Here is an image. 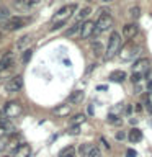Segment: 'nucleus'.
<instances>
[{
  "label": "nucleus",
  "instance_id": "obj_23",
  "mask_svg": "<svg viewBox=\"0 0 152 157\" xmlns=\"http://www.w3.org/2000/svg\"><path fill=\"white\" fill-rule=\"evenodd\" d=\"M83 121H85V115H80V113H78V115H75V116L72 118V124H74V126L82 124Z\"/></svg>",
  "mask_w": 152,
  "mask_h": 157
},
{
  "label": "nucleus",
  "instance_id": "obj_26",
  "mask_svg": "<svg viewBox=\"0 0 152 157\" xmlns=\"http://www.w3.org/2000/svg\"><path fill=\"white\" fill-rule=\"evenodd\" d=\"M36 3H39V0H18V5H23V7H33Z\"/></svg>",
  "mask_w": 152,
  "mask_h": 157
},
{
  "label": "nucleus",
  "instance_id": "obj_8",
  "mask_svg": "<svg viewBox=\"0 0 152 157\" xmlns=\"http://www.w3.org/2000/svg\"><path fill=\"white\" fill-rule=\"evenodd\" d=\"M137 51H139V48H137L136 44H132V43L129 41L124 48H123V54H121V57L124 59V61H126V59H131L132 56H134V54H137Z\"/></svg>",
  "mask_w": 152,
  "mask_h": 157
},
{
  "label": "nucleus",
  "instance_id": "obj_24",
  "mask_svg": "<svg viewBox=\"0 0 152 157\" xmlns=\"http://www.w3.org/2000/svg\"><path fill=\"white\" fill-rule=\"evenodd\" d=\"M31 56H33V49H25V51H23V56H21V61L26 64V62H29Z\"/></svg>",
  "mask_w": 152,
  "mask_h": 157
},
{
  "label": "nucleus",
  "instance_id": "obj_16",
  "mask_svg": "<svg viewBox=\"0 0 152 157\" xmlns=\"http://www.w3.org/2000/svg\"><path fill=\"white\" fill-rule=\"evenodd\" d=\"M92 51H93V54H95V56H103V52H106V51H105V48H103V44H101L100 41L93 43Z\"/></svg>",
  "mask_w": 152,
  "mask_h": 157
},
{
  "label": "nucleus",
  "instance_id": "obj_15",
  "mask_svg": "<svg viewBox=\"0 0 152 157\" xmlns=\"http://www.w3.org/2000/svg\"><path fill=\"white\" fill-rule=\"evenodd\" d=\"M69 113H70V106L69 105H61V106L54 108V115H57V116H66Z\"/></svg>",
  "mask_w": 152,
  "mask_h": 157
},
{
  "label": "nucleus",
  "instance_id": "obj_28",
  "mask_svg": "<svg viewBox=\"0 0 152 157\" xmlns=\"http://www.w3.org/2000/svg\"><path fill=\"white\" fill-rule=\"evenodd\" d=\"M80 28H82V25H80V23H75V25H74V26H72L70 29H69V31H67L66 34H67V36H72V34H74V33H77Z\"/></svg>",
  "mask_w": 152,
  "mask_h": 157
},
{
  "label": "nucleus",
  "instance_id": "obj_25",
  "mask_svg": "<svg viewBox=\"0 0 152 157\" xmlns=\"http://www.w3.org/2000/svg\"><path fill=\"white\" fill-rule=\"evenodd\" d=\"M139 15H141V8L139 7H131L129 8V17L131 18H139Z\"/></svg>",
  "mask_w": 152,
  "mask_h": 157
},
{
  "label": "nucleus",
  "instance_id": "obj_13",
  "mask_svg": "<svg viewBox=\"0 0 152 157\" xmlns=\"http://www.w3.org/2000/svg\"><path fill=\"white\" fill-rule=\"evenodd\" d=\"M110 78L113 82H123L126 78V72L124 71H115L110 74Z\"/></svg>",
  "mask_w": 152,
  "mask_h": 157
},
{
  "label": "nucleus",
  "instance_id": "obj_42",
  "mask_svg": "<svg viewBox=\"0 0 152 157\" xmlns=\"http://www.w3.org/2000/svg\"><path fill=\"white\" fill-rule=\"evenodd\" d=\"M0 39H2V33H0Z\"/></svg>",
  "mask_w": 152,
  "mask_h": 157
},
{
  "label": "nucleus",
  "instance_id": "obj_41",
  "mask_svg": "<svg viewBox=\"0 0 152 157\" xmlns=\"http://www.w3.org/2000/svg\"><path fill=\"white\" fill-rule=\"evenodd\" d=\"M101 2H105V3H106V2H111V0H101Z\"/></svg>",
  "mask_w": 152,
  "mask_h": 157
},
{
  "label": "nucleus",
  "instance_id": "obj_18",
  "mask_svg": "<svg viewBox=\"0 0 152 157\" xmlns=\"http://www.w3.org/2000/svg\"><path fill=\"white\" fill-rule=\"evenodd\" d=\"M29 41H31V34H25V36L20 38V41L17 43V49H23L26 44H29Z\"/></svg>",
  "mask_w": 152,
  "mask_h": 157
},
{
  "label": "nucleus",
  "instance_id": "obj_12",
  "mask_svg": "<svg viewBox=\"0 0 152 157\" xmlns=\"http://www.w3.org/2000/svg\"><path fill=\"white\" fill-rule=\"evenodd\" d=\"M129 141L131 142H139L142 139V131L141 129H137V128H132V129L129 131Z\"/></svg>",
  "mask_w": 152,
  "mask_h": 157
},
{
  "label": "nucleus",
  "instance_id": "obj_6",
  "mask_svg": "<svg viewBox=\"0 0 152 157\" xmlns=\"http://www.w3.org/2000/svg\"><path fill=\"white\" fill-rule=\"evenodd\" d=\"M23 87V77L21 75H15L5 83V90L7 92H18Z\"/></svg>",
  "mask_w": 152,
  "mask_h": 157
},
{
  "label": "nucleus",
  "instance_id": "obj_10",
  "mask_svg": "<svg viewBox=\"0 0 152 157\" xmlns=\"http://www.w3.org/2000/svg\"><path fill=\"white\" fill-rule=\"evenodd\" d=\"M13 54L12 52H7L5 56L0 59V71H5V69H10L13 66Z\"/></svg>",
  "mask_w": 152,
  "mask_h": 157
},
{
  "label": "nucleus",
  "instance_id": "obj_40",
  "mask_svg": "<svg viewBox=\"0 0 152 157\" xmlns=\"http://www.w3.org/2000/svg\"><path fill=\"white\" fill-rule=\"evenodd\" d=\"M147 88H149V90H152V82H149V85H147Z\"/></svg>",
  "mask_w": 152,
  "mask_h": 157
},
{
  "label": "nucleus",
  "instance_id": "obj_7",
  "mask_svg": "<svg viewBox=\"0 0 152 157\" xmlns=\"http://www.w3.org/2000/svg\"><path fill=\"white\" fill-rule=\"evenodd\" d=\"M95 26H97V25L93 23V21H85V23H82L80 38H82V39H87V38H90L92 34H95Z\"/></svg>",
  "mask_w": 152,
  "mask_h": 157
},
{
  "label": "nucleus",
  "instance_id": "obj_9",
  "mask_svg": "<svg viewBox=\"0 0 152 157\" xmlns=\"http://www.w3.org/2000/svg\"><path fill=\"white\" fill-rule=\"evenodd\" d=\"M137 25L136 23H127V25H124V28H123V36L124 38H134L136 34H137Z\"/></svg>",
  "mask_w": 152,
  "mask_h": 157
},
{
  "label": "nucleus",
  "instance_id": "obj_38",
  "mask_svg": "<svg viewBox=\"0 0 152 157\" xmlns=\"http://www.w3.org/2000/svg\"><path fill=\"white\" fill-rule=\"evenodd\" d=\"M147 108H149V111L152 113V103H149V101H147Z\"/></svg>",
  "mask_w": 152,
  "mask_h": 157
},
{
  "label": "nucleus",
  "instance_id": "obj_32",
  "mask_svg": "<svg viewBox=\"0 0 152 157\" xmlns=\"http://www.w3.org/2000/svg\"><path fill=\"white\" fill-rule=\"evenodd\" d=\"M80 132V128L78 126H72L70 129H69V134H78Z\"/></svg>",
  "mask_w": 152,
  "mask_h": 157
},
{
  "label": "nucleus",
  "instance_id": "obj_30",
  "mask_svg": "<svg viewBox=\"0 0 152 157\" xmlns=\"http://www.w3.org/2000/svg\"><path fill=\"white\" fill-rule=\"evenodd\" d=\"M108 121H110V123H113V124H120V120H118V118L115 116V115H108Z\"/></svg>",
  "mask_w": 152,
  "mask_h": 157
},
{
  "label": "nucleus",
  "instance_id": "obj_19",
  "mask_svg": "<svg viewBox=\"0 0 152 157\" xmlns=\"http://www.w3.org/2000/svg\"><path fill=\"white\" fill-rule=\"evenodd\" d=\"M141 69H149V61L147 59H139L136 64H134V71H141Z\"/></svg>",
  "mask_w": 152,
  "mask_h": 157
},
{
  "label": "nucleus",
  "instance_id": "obj_1",
  "mask_svg": "<svg viewBox=\"0 0 152 157\" xmlns=\"http://www.w3.org/2000/svg\"><path fill=\"white\" fill-rule=\"evenodd\" d=\"M121 48V34L113 31L110 39H108V48H106V52H105V59H113L116 56V52L120 51Z\"/></svg>",
  "mask_w": 152,
  "mask_h": 157
},
{
  "label": "nucleus",
  "instance_id": "obj_5",
  "mask_svg": "<svg viewBox=\"0 0 152 157\" xmlns=\"http://www.w3.org/2000/svg\"><path fill=\"white\" fill-rule=\"evenodd\" d=\"M75 8H77V5L75 3H70V5H66V7H62L59 12L54 15V23L56 21H67V18L70 17V15L75 12Z\"/></svg>",
  "mask_w": 152,
  "mask_h": 157
},
{
  "label": "nucleus",
  "instance_id": "obj_29",
  "mask_svg": "<svg viewBox=\"0 0 152 157\" xmlns=\"http://www.w3.org/2000/svg\"><path fill=\"white\" fill-rule=\"evenodd\" d=\"M139 80H141V74H139V72H134V74L131 75V82H132V83H139Z\"/></svg>",
  "mask_w": 152,
  "mask_h": 157
},
{
  "label": "nucleus",
  "instance_id": "obj_39",
  "mask_svg": "<svg viewBox=\"0 0 152 157\" xmlns=\"http://www.w3.org/2000/svg\"><path fill=\"white\" fill-rule=\"evenodd\" d=\"M5 149V144H3V142H0V152H2Z\"/></svg>",
  "mask_w": 152,
  "mask_h": 157
},
{
  "label": "nucleus",
  "instance_id": "obj_35",
  "mask_svg": "<svg viewBox=\"0 0 152 157\" xmlns=\"http://www.w3.org/2000/svg\"><path fill=\"white\" fill-rule=\"evenodd\" d=\"M106 88H108L106 85H98V87H97V90H106Z\"/></svg>",
  "mask_w": 152,
  "mask_h": 157
},
{
  "label": "nucleus",
  "instance_id": "obj_14",
  "mask_svg": "<svg viewBox=\"0 0 152 157\" xmlns=\"http://www.w3.org/2000/svg\"><path fill=\"white\" fill-rule=\"evenodd\" d=\"M59 157H75V147L74 146H67L59 152Z\"/></svg>",
  "mask_w": 152,
  "mask_h": 157
},
{
  "label": "nucleus",
  "instance_id": "obj_2",
  "mask_svg": "<svg viewBox=\"0 0 152 157\" xmlns=\"http://www.w3.org/2000/svg\"><path fill=\"white\" fill-rule=\"evenodd\" d=\"M95 25H97V26H95V31H97V33L106 31V29L113 25V18H111L110 12H101V15L98 17V20H97Z\"/></svg>",
  "mask_w": 152,
  "mask_h": 157
},
{
  "label": "nucleus",
  "instance_id": "obj_34",
  "mask_svg": "<svg viewBox=\"0 0 152 157\" xmlns=\"http://www.w3.org/2000/svg\"><path fill=\"white\" fill-rule=\"evenodd\" d=\"M124 137H126V134H124L123 131H118V132H116V139H118V141H123Z\"/></svg>",
  "mask_w": 152,
  "mask_h": 157
},
{
  "label": "nucleus",
  "instance_id": "obj_31",
  "mask_svg": "<svg viewBox=\"0 0 152 157\" xmlns=\"http://www.w3.org/2000/svg\"><path fill=\"white\" fill-rule=\"evenodd\" d=\"M0 126H7V128H8L7 116H5V115H2V113H0Z\"/></svg>",
  "mask_w": 152,
  "mask_h": 157
},
{
  "label": "nucleus",
  "instance_id": "obj_17",
  "mask_svg": "<svg viewBox=\"0 0 152 157\" xmlns=\"http://www.w3.org/2000/svg\"><path fill=\"white\" fill-rule=\"evenodd\" d=\"M82 98H83V92L75 90L70 97H69V103H78V101H82Z\"/></svg>",
  "mask_w": 152,
  "mask_h": 157
},
{
  "label": "nucleus",
  "instance_id": "obj_21",
  "mask_svg": "<svg viewBox=\"0 0 152 157\" xmlns=\"http://www.w3.org/2000/svg\"><path fill=\"white\" fill-rule=\"evenodd\" d=\"M87 157H101V151L97 146H90V151H88Z\"/></svg>",
  "mask_w": 152,
  "mask_h": 157
},
{
  "label": "nucleus",
  "instance_id": "obj_27",
  "mask_svg": "<svg viewBox=\"0 0 152 157\" xmlns=\"http://www.w3.org/2000/svg\"><path fill=\"white\" fill-rule=\"evenodd\" d=\"M88 151H90V144H82L80 147H78L80 155H88Z\"/></svg>",
  "mask_w": 152,
  "mask_h": 157
},
{
  "label": "nucleus",
  "instance_id": "obj_33",
  "mask_svg": "<svg viewBox=\"0 0 152 157\" xmlns=\"http://www.w3.org/2000/svg\"><path fill=\"white\" fill-rule=\"evenodd\" d=\"M137 154H136V151L134 149H127L126 151V157H136Z\"/></svg>",
  "mask_w": 152,
  "mask_h": 157
},
{
  "label": "nucleus",
  "instance_id": "obj_22",
  "mask_svg": "<svg viewBox=\"0 0 152 157\" xmlns=\"http://www.w3.org/2000/svg\"><path fill=\"white\" fill-rule=\"evenodd\" d=\"M12 17H10V10L7 8V7H0V20H10Z\"/></svg>",
  "mask_w": 152,
  "mask_h": 157
},
{
  "label": "nucleus",
  "instance_id": "obj_11",
  "mask_svg": "<svg viewBox=\"0 0 152 157\" xmlns=\"http://www.w3.org/2000/svg\"><path fill=\"white\" fill-rule=\"evenodd\" d=\"M29 154H31V147L28 144H21L15 149V157H29Z\"/></svg>",
  "mask_w": 152,
  "mask_h": 157
},
{
  "label": "nucleus",
  "instance_id": "obj_3",
  "mask_svg": "<svg viewBox=\"0 0 152 157\" xmlns=\"http://www.w3.org/2000/svg\"><path fill=\"white\" fill-rule=\"evenodd\" d=\"M23 113V106L18 101H7L3 108V115L7 118H17Z\"/></svg>",
  "mask_w": 152,
  "mask_h": 157
},
{
  "label": "nucleus",
  "instance_id": "obj_20",
  "mask_svg": "<svg viewBox=\"0 0 152 157\" xmlns=\"http://www.w3.org/2000/svg\"><path fill=\"white\" fill-rule=\"evenodd\" d=\"M90 12H92V8H90V7H85V8H82V10H80V13L77 15V23L80 21V20L87 18L88 15H90Z\"/></svg>",
  "mask_w": 152,
  "mask_h": 157
},
{
  "label": "nucleus",
  "instance_id": "obj_4",
  "mask_svg": "<svg viewBox=\"0 0 152 157\" xmlns=\"http://www.w3.org/2000/svg\"><path fill=\"white\" fill-rule=\"evenodd\" d=\"M29 21L28 18H23V17H12L10 20L3 23V28L7 29V31H15V29H20L21 26H25Z\"/></svg>",
  "mask_w": 152,
  "mask_h": 157
},
{
  "label": "nucleus",
  "instance_id": "obj_37",
  "mask_svg": "<svg viewBox=\"0 0 152 157\" xmlns=\"http://www.w3.org/2000/svg\"><path fill=\"white\" fill-rule=\"evenodd\" d=\"M101 142H103V144H105V147H106V149H110V144H108V142H106L105 139H103V137H101Z\"/></svg>",
  "mask_w": 152,
  "mask_h": 157
},
{
  "label": "nucleus",
  "instance_id": "obj_36",
  "mask_svg": "<svg viewBox=\"0 0 152 157\" xmlns=\"http://www.w3.org/2000/svg\"><path fill=\"white\" fill-rule=\"evenodd\" d=\"M131 111H132V106H131V105H127V106H126V113H127V115H129Z\"/></svg>",
  "mask_w": 152,
  "mask_h": 157
}]
</instances>
